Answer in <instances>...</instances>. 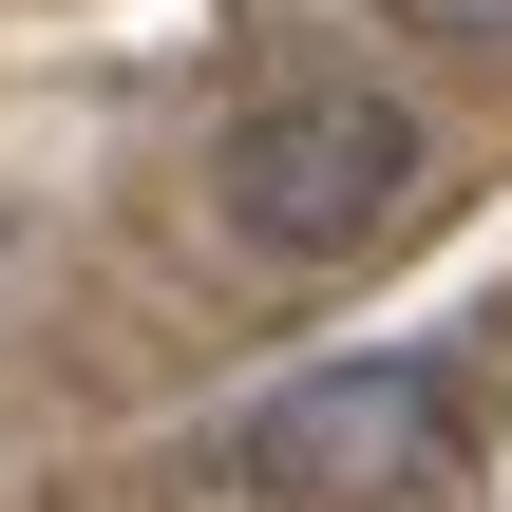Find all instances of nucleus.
<instances>
[{
    "instance_id": "nucleus-1",
    "label": "nucleus",
    "mask_w": 512,
    "mask_h": 512,
    "mask_svg": "<svg viewBox=\"0 0 512 512\" xmlns=\"http://www.w3.org/2000/svg\"><path fill=\"white\" fill-rule=\"evenodd\" d=\"M209 209L266 266H380L437 209V114L399 76H266L228 114V152H209Z\"/></svg>"
},
{
    "instance_id": "nucleus-2",
    "label": "nucleus",
    "mask_w": 512,
    "mask_h": 512,
    "mask_svg": "<svg viewBox=\"0 0 512 512\" xmlns=\"http://www.w3.org/2000/svg\"><path fill=\"white\" fill-rule=\"evenodd\" d=\"M456 456V380L437 361H304L266 418H247V475L266 494H323V512H380Z\"/></svg>"
},
{
    "instance_id": "nucleus-3",
    "label": "nucleus",
    "mask_w": 512,
    "mask_h": 512,
    "mask_svg": "<svg viewBox=\"0 0 512 512\" xmlns=\"http://www.w3.org/2000/svg\"><path fill=\"white\" fill-rule=\"evenodd\" d=\"M380 19H418V38H512V0H380Z\"/></svg>"
}]
</instances>
